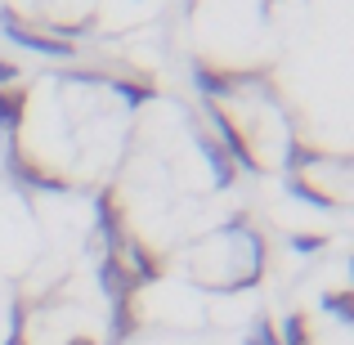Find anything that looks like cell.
<instances>
[{
    "label": "cell",
    "mask_w": 354,
    "mask_h": 345,
    "mask_svg": "<svg viewBox=\"0 0 354 345\" xmlns=\"http://www.w3.org/2000/svg\"><path fill=\"white\" fill-rule=\"evenodd\" d=\"M328 310H332V314H346V319H354V296H328Z\"/></svg>",
    "instance_id": "cell-1"
},
{
    "label": "cell",
    "mask_w": 354,
    "mask_h": 345,
    "mask_svg": "<svg viewBox=\"0 0 354 345\" xmlns=\"http://www.w3.org/2000/svg\"><path fill=\"white\" fill-rule=\"evenodd\" d=\"M301 332H305V328H301V319H287V345H305V341H301Z\"/></svg>",
    "instance_id": "cell-2"
},
{
    "label": "cell",
    "mask_w": 354,
    "mask_h": 345,
    "mask_svg": "<svg viewBox=\"0 0 354 345\" xmlns=\"http://www.w3.org/2000/svg\"><path fill=\"white\" fill-rule=\"evenodd\" d=\"M247 345H278V341H274V337H269V332H265V328H260V332H256V337H251Z\"/></svg>",
    "instance_id": "cell-3"
}]
</instances>
